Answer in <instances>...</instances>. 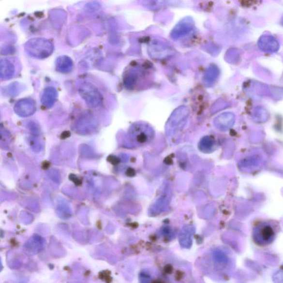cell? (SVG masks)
<instances>
[{
  "label": "cell",
  "instance_id": "cell-3",
  "mask_svg": "<svg viewBox=\"0 0 283 283\" xmlns=\"http://www.w3.org/2000/svg\"><path fill=\"white\" fill-rule=\"evenodd\" d=\"M78 91L81 98L89 106L96 108L102 105L103 96L95 85L84 81L80 84Z\"/></svg>",
  "mask_w": 283,
  "mask_h": 283
},
{
  "label": "cell",
  "instance_id": "cell-17",
  "mask_svg": "<svg viewBox=\"0 0 283 283\" xmlns=\"http://www.w3.org/2000/svg\"><path fill=\"white\" fill-rule=\"evenodd\" d=\"M107 160L108 162L111 163L112 164H117L119 163V160L116 157L110 156L108 158Z\"/></svg>",
  "mask_w": 283,
  "mask_h": 283
},
{
  "label": "cell",
  "instance_id": "cell-7",
  "mask_svg": "<svg viewBox=\"0 0 283 283\" xmlns=\"http://www.w3.org/2000/svg\"><path fill=\"white\" fill-rule=\"evenodd\" d=\"M258 46L263 52L267 53L277 52L280 49V44L277 39L268 34L262 35L259 38Z\"/></svg>",
  "mask_w": 283,
  "mask_h": 283
},
{
  "label": "cell",
  "instance_id": "cell-5",
  "mask_svg": "<svg viewBox=\"0 0 283 283\" xmlns=\"http://www.w3.org/2000/svg\"><path fill=\"white\" fill-rule=\"evenodd\" d=\"M130 135L134 140L140 145H143L151 140L153 136V132L149 126L138 124L132 127Z\"/></svg>",
  "mask_w": 283,
  "mask_h": 283
},
{
  "label": "cell",
  "instance_id": "cell-1",
  "mask_svg": "<svg viewBox=\"0 0 283 283\" xmlns=\"http://www.w3.org/2000/svg\"><path fill=\"white\" fill-rule=\"evenodd\" d=\"M277 227L273 222H259L253 227L252 238L259 247H265L272 244L277 235Z\"/></svg>",
  "mask_w": 283,
  "mask_h": 283
},
{
  "label": "cell",
  "instance_id": "cell-9",
  "mask_svg": "<svg viewBox=\"0 0 283 283\" xmlns=\"http://www.w3.org/2000/svg\"><path fill=\"white\" fill-rule=\"evenodd\" d=\"M57 97L56 89L49 87L45 89L41 97V103L46 108L52 107L55 103Z\"/></svg>",
  "mask_w": 283,
  "mask_h": 283
},
{
  "label": "cell",
  "instance_id": "cell-12",
  "mask_svg": "<svg viewBox=\"0 0 283 283\" xmlns=\"http://www.w3.org/2000/svg\"><path fill=\"white\" fill-rule=\"evenodd\" d=\"M15 71L14 65L7 60L0 61V77L2 80H7L13 76Z\"/></svg>",
  "mask_w": 283,
  "mask_h": 283
},
{
  "label": "cell",
  "instance_id": "cell-16",
  "mask_svg": "<svg viewBox=\"0 0 283 283\" xmlns=\"http://www.w3.org/2000/svg\"><path fill=\"white\" fill-rule=\"evenodd\" d=\"M69 179L72 180L77 185H80L81 184V180L74 175H73V174L70 176Z\"/></svg>",
  "mask_w": 283,
  "mask_h": 283
},
{
  "label": "cell",
  "instance_id": "cell-15",
  "mask_svg": "<svg viewBox=\"0 0 283 283\" xmlns=\"http://www.w3.org/2000/svg\"><path fill=\"white\" fill-rule=\"evenodd\" d=\"M99 277L101 280L104 279V280L108 283L112 281V278L110 276V272H108V271H104V272L100 273Z\"/></svg>",
  "mask_w": 283,
  "mask_h": 283
},
{
  "label": "cell",
  "instance_id": "cell-21",
  "mask_svg": "<svg viewBox=\"0 0 283 283\" xmlns=\"http://www.w3.org/2000/svg\"><path fill=\"white\" fill-rule=\"evenodd\" d=\"M281 24L283 26V17L282 18V19H281Z\"/></svg>",
  "mask_w": 283,
  "mask_h": 283
},
{
  "label": "cell",
  "instance_id": "cell-6",
  "mask_svg": "<svg viewBox=\"0 0 283 283\" xmlns=\"http://www.w3.org/2000/svg\"><path fill=\"white\" fill-rule=\"evenodd\" d=\"M14 110L20 117H29L36 111V104L32 99H21L15 104Z\"/></svg>",
  "mask_w": 283,
  "mask_h": 283
},
{
  "label": "cell",
  "instance_id": "cell-19",
  "mask_svg": "<svg viewBox=\"0 0 283 283\" xmlns=\"http://www.w3.org/2000/svg\"><path fill=\"white\" fill-rule=\"evenodd\" d=\"M164 272L167 274L172 273L173 270V267L171 265H166L164 267Z\"/></svg>",
  "mask_w": 283,
  "mask_h": 283
},
{
  "label": "cell",
  "instance_id": "cell-14",
  "mask_svg": "<svg viewBox=\"0 0 283 283\" xmlns=\"http://www.w3.org/2000/svg\"><path fill=\"white\" fill-rule=\"evenodd\" d=\"M85 10L89 13H94L100 9L101 5L99 2L94 1L88 2L85 5Z\"/></svg>",
  "mask_w": 283,
  "mask_h": 283
},
{
  "label": "cell",
  "instance_id": "cell-18",
  "mask_svg": "<svg viewBox=\"0 0 283 283\" xmlns=\"http://www.w3.org/2000/svg\"><path fill=\"white\" fill-rule=\"evenodd\" d=\"M135 172L134 170L132 168L128 169L126 172V175L128 177H133L135 176Z\"/></svg>",
  "mask_w": 283,
  "mask_h": 283
},
{
  "label": "cell",
  "instance_id": "cell-10",
  "mask_svg": "<svg viewBox=\"0 0 283 283\" xmlns=\"http://www.w3.org/2000/svg\"><path fill=\"white\" fill-rule=\"evenodd\" d=\"M235 121V115L231 113H224L216 119L215 123L219 129L227 130L234 125Z\"/></svg>",
  "mask_w": 283,
  "mask_h": 283
},
{
  "label": "cell",
  "instance_id": "cell-20",
  "mask_svg": "<svg viewBox=\"0 0 283 283\" xmlns=\"http://www.w3.org/2000/svg\"><path fill=\"white\" fill-rule=\"evenodd\" d=\"M182 277H183V274L180 271H178L176 274V280L178 281L180 280Z\"/></svg>",
  "mask_w": 283,
  "mask_h": 283
},
{
  "label": "cell",
  "instance_id": "cell-11",
  "mask_svg": "<svg viewBox=\"0 0 283 283\" xmlns=\"http://www.w3.org/2000/svg\"><path fill=\"white\" fill-rule=\"evenodd\" d=\"M56 67L58 72L68 73L72 71L73 62L71 58L67 56H61L57 58Z\"/></svg>",
  "mask_w": 283,
  "mask_h": 283
},
{
  "label": "cell",
  "instance_id": "cell-8",
  "mask_svg": "<svg viewBox=\"0 0 283 283\" xmlns=\"http://www.w3.org/2000/svg\"><path fill=\"white\" fill-rule=\"evenodd\" d=\"M194 26V22L191 18L187 17L182 19L174 27L171 32V37L174 39H178L184 36L191 32Z\"/></svg>",
  "mask_w": 283,
  "mask_h": 283
},
{
  "label": "cell",
  "instance_id": "cell-4",
  "mask_svg": "<svg viewBox=\"0 0 283 283\" xmlns=\"http://www.w3.org/2000/svg\"><path fill=\"white\" fill-rule=\"evenodd\" d=\"M98 127V121L91 114H85L77 120L76 130L81 134H90L95 131Z\"/></svg>",
  "mask_w": 283,
  "mask_h": 283
},
{
  "label": "cell",
  "instance_id": "cell-2",
  "mask_svg": "<svg viewBox=\"0 0 283 283\" xmlns=\"http://www.w3.org/2000/svg\"><path fill=\"white\" fill-rule=\"evenodd\" d=\"M25 50L30 57L37 59H45L53 53L54 45L46 39L35 38L30 39L26 43Z\"/></svg>",
  "mask_w": 283,
  "mask_h": 283
},
{
  "label": "cell",
  "instance_id": "cell-13",
  "mask_svg": "<svg viewBox=\"0 0 283 283\" xmlns=\"http://www.w3.org/2000/svg\"><path fill=\"white\" fill-rule=\"evenodd\" d=\"M269 115L265 108L259 107L255 108L253 118L257 122H265L268 119Z\"/></svg>",
  "mask_w": 283,
  "mask_h": 283
}]
</instances>
